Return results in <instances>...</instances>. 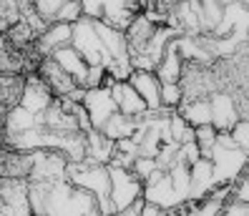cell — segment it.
Masks as SVG:
<instances>
[{
	"label": "cell",
	"mask_w": 249,
	"mask_h": 216,
	"mask_svg": "<svg viewBox=\"0 0 249 216\" xmlns=\"http://www.w3.org/2000/svg\"><path fill=\"white\" fill-rule=\"evenodd\" d=\"M96 206V196L73 186L68 179L55 181L48 189L46 214L48 216H83Z\"/></svg>",
	"instance_id": "1"
},
{
	"label": "cell",
	"mask_w": 249,
	"mask_h": 216,
	"mask_svg": "<svg viewBox=\"0 0 249 216\" xmlns=\"http://www.w3.org/2000/svg\"><path fill=\"white\" fill-rule=\"evenodd\" d=\"M66 179L78 186V189L89 191L98 201H108L111 191V179H108V166L104 164H89V161H78V164H68L66 166Z\"/></svg>",
	"instance_id": "2"
},
{
	"label": "cell",
	"mask_w": 249,
	"mask_h": 216,
	"mask_svg": "<svg viewBox=\"0 0 249 216\" xmlns=\"http://www.w3.org/2000/svg\"><path fill=\"white\" fill-rule=\"evenodd\" d=\"M71 46L81 53V58L89 66H108L111 55L106 53L104 43H101L96 25L89 18H78L76 23H71Z\"/></svg>",
	"instance_id": "3"
},
{
	"label": "cell",
	"mask_w": 249,
	"mask_h": 216,
	"mask_svg": "<svg viewBox=\"0 0 249 216\" xmlns=\"http://www.w3.org/2000/svg\"><path fill=\"white\" fill-rule=\"evenodd\" d=\"M108 179H111V191H108V199L113 204V214L116 211H124L128 209L131 204H136L141 199V191H143V181L136 179V174L131 168H124V166H116V164H108Z\"/></svg>",
	"instance_id": "4"
},
{
	"label": "cell",
	"mask_w": 249,
	"mask_h": 216,
	"mask_svg": "<svg viewBox=\"0 0 249 216\" xmlns=\"http://www.w3.org/2000/svg\"><path fill=\"white\" fill-rule=\"evenodd\" d=\"M209 161H212V168H214V186H219V183H234L237 179H242L244 168L249 164V153H244L242 149L214 146Z\"/></svg>",
	"instance_id": "5"
},
{
	"label": "cell",
	"mask_w": 249,
	"mask_h": 216,
	"mask_svg": "<svg viewBox=\"0 0 249 216\" xmlns=\"http://www.w3.org/2000/svg\"><path fill=\"white\" fill-rule=\"evenodd\" d=\"M66 166H68V158L61 151L38 149V151H33V168H31L28 181H38V183L53 186L55 181L66 179Z\"/></svg>",
	"instance_id": "6"
},
{
	"label": "cell",
	"mask_w": 249,
	"mask_h": 216,
	"mask_svg": "<svg viewBox=\"0 0 249 216\" xmlns=\"http://www.w3.org/2000/svg\"><path fill=\"white\" fill-rule=\"evenodd\" d=\"M141 199L146 201V204H154L159 209H177L181 201L177 196V191H174V183L169 179V171H161L156 168L154 174L143 181V191H141Z\"/></svg>",
	"instance_id": "7"
},
{
	"label": "cell",
	"mask_w": 249,
	"mask_h": 216,
	"mask_svg": "<svg viewBox=\"0 0 249 216\" xmlns=\"http://www.w3.org/2000/svg\"><path fill=\"white\" fill-rule=\"evenodd\" d=\"M81 106L86 108L91 118V126L93 128H101L119 108H116V100L111 96V88L108 85H96V88H86V96L81 100Z\"/></svg>",
	"instance_id": "8"
},
{
	"label": "cell",
	"mask_w": 249,
	"mask_h": 216,
	"mask_svg": "<svg viewBox=\"0 0 249 216\" xmlns=\"http://www.w3.org/2000/svg\"><path fill=\"white\" fill-rule=\"evenodd\" d=\"M209 108H212V126L216 131H231V126L242 118L237 100L227 91H214L209 96Z\"/></svg>",
	"instance_id": "9"
},
{
	"label": "cell",
	"mask_w": 249,
	"mask_h": 216,
	"mask_svg": "<svg viewBox=\"0 0 249 216\" xmlns=\"http://www.w3.org/2000/svg\"><path fill=\"white\" fill-rule=\"evenodd\" d=\"M53 91L48 88L46 83H43V78L36 73H25V85H23V96H20V103L23 108L33 111V113H43L51 103H53Z\"/></svg>",
	"instance_id": "10"
},
{
	"label": "cell",
	"mask_w": 249,
	"mask_h": 216,
	"mask_svg": "<svg viewBox=\"0 0 249 216\" xmlns=\"http://www.w3.org/2000/svg\"><path fill=\"white\" fill-rule=\"evenodd\" d=\"M36 73L43 78V83L48 85V88L53 91V96H68L73 88H76V81H73L66 70L58 66L51 55H46V58H40L38 61V68H36Z\"/></svg>",
	"instance_id": "11"
},
{
	"label": "cell",
	"mask_w": 249,
	"mask_h": 216,
	"mask_svg": "<svg viewBox=\"0 0 249 216\" xmlns=\"http://www.w3.org/2000/svg\"><path fill=\"white\" fill-rule=\"evenodd\" d=\"M126 83L134 88L149 111H159L161 108V98H159V91H161V81L156 78L154 70H131V76L126 78Z\"/></svg>",
	"instance_id": "12"
},
{
	"label": "cell",
	"mask_w": 249,
	"mask_h": 216,
	"mask_svg": "<svg viewBox=\"0 0 249 216\" xmlns=\"http://www.w3.org/2000/svg\"><path fill=\"white\" fill-rule=\"evenodd\" d=\"M33 168V151L0 149V176L5 179H28Z\"/></svg>",
	"instance_id": "13"
},
{
	"label": "cell",
	"mask_w": 249,
	"mask_h": 216,
	"mask_svg": "<svg viewBox=\"0 0 249 216\" xmlns=\"http://www.w3.org/2000/svg\"><path fill=\"white\" fill-rule=\"evenodd\" d=\"M63 46H71V23H51L46 31L36 38L33 50L40 58H46V55H51L53 50L63 48Z\"/></svg>",
	"instance_id": "14"
},
{
	"label": "cell",
	"mask_w": 249,
	"mask_h": 216,
	"mask_svg": "<svg viewBox=\"0 0 249 216\" xmlns=\"http://www.w3.org/2000/svg\"><path fill=\"white\" fill-rule=\"evenodd\" d=\"M108 88H111V96L116 100V108H119L121 113H126V116L139 118V116H143V113L149 111V108H146V103H143V98L134 88H131L126 81H113Z\"/></svg>",
	"instance_id": "15"
},
{
	"label": "cell",
	"mask_w": 249,
	"mask_h": 216,
	"mask_svg": "<svg viewBox=\"0 0 249 216\" xmlns=\"http://www.w3.org/2000/svg\"><path fill=\"white\" fill-rule=\"evenodd\" d=\"M96 25V33L104 43L106 53L111 55V61H128V43H126V33L119 31V28H113L104 20H93Z\"/></svg>",
	"instance_id": "16"
},
{
	"label": "cell",
	"mask_w": 249,
	"mask_h": 216,
	"mask_svg": "<svg viewBox=\"0 0 249 216\" xmlns=\"http://www.w3.org/2000/svg\"><path fill=\"white\" fill-rule=\"evenodd\" d=\"M113 149H116V141H111L104 131H98V128L86 131V158L83 161L108 166V161L113 158Z\"/></svg>",
	"instance_id": "17"
},
{
	"label": "cell",
	"mask_w": 249,
	"mask_h": 216,
	"mask_svg": "<svg viewBox=\"0 0 249 216\" xmlns=\"http://www.w3.org/2000/svg\"><path fill=\"white\" fill-rule=\"evenodd\" d=\"M192 168V191H189V201H201L207 199L209 191L214 189V168L209 158H199L196 164L189 166Z\"/></svg>",
	"instance_id": "18"
},
{
	"label": "cell",
	"mask_w": 249,
	"mask_h": 216,
	"mask_svg": "<svg viewBox=\"0 0 249 216\" xmlns=\"http://www.w3.org/2000/svg\"><path fill=\"white\" fill-rule=\"evenodd\" d=\"M31 128H46L43 126V113H33L23 106H13L5 111V128L3 133H23Z\"/></svg>",
	"instance_id": "19"
},
{
	"label": "cell",
	"mask_w": 249,
	"mask_h": 216,
	"mask_svg": "<svg viewBox=\"0 0 249 216\" xmlns=\"http://www.w3.org/2000/svg\"><path fill=\"white\" fill-rule=\"evenodd\" d=\"M156 31V23H151L149 18L143 16V10L136 13V18L128 23L126 28V43H128V55H134V53H141L143 46H146V40L151 38V33Z\"/></svg>",
	"instance_id": "20"
},
{
	"label": "cell",
	"mask_w": 249,
	"mask_h": 216,
	"mask_svg": "<svg viewBox=\"0 0 249 216\" xmlns=\"http://www.w3.org/2000/svg\"><path fill=\"white\" fill-rule=\"evenodd\" d=\"M51 58L61 66L66 73L76 81L78 85L83 83V78H86V70H89V63H86L83 58H81V53L73 48V46H63V48H58V50H53L51 53Z\"/></svg>",
	"instance_id": "21"
},
{
	"label": "cell",
	"mask_w": 249,
	"mask_h": 216,
	"mask_svg": "<svg viewBox=\"0 0 249 216\" xmlns=\"http://www.w3.org/2000/svg\"><path fill=\"white\" fill-rule=\"evenodd\" d=\"M156 78L161 81V83H179L181 81V73H184V58L179 55V50H177V46H174V40L169 43V48H166V53H164V58L159 61V66H156Z\"/></svg>",
	"instance_id": "22"
},
{
	"label": "cell",
	"mask_w": 249,
	"mask_h": 216,
	"mask_svg": "<svg viewBox=\"0 0 249 216\" xmlns=\"http://www.w3.org/2000/svg\"><path fill=\"white\" fill-rule=\"evenodd\" d=\"M224 201H219L214 196H207L201 201H184L177 209H169V216H222Z\"/></svg>",
	"instance_id": "23"
},
{
	"label": "cell",
	"mask_w": 249,
	"mask_h": 216,
	"mask_svg": "<svg viewBox=\"0 0 249 216\" xmlns=\"http://www.w3.org/2000/svg\"><path fill=\"white\" fill-rule=\"evenodd\" d=\"M184 121L192 126V128H199V126H209L212 123V108H209V96L207 98H192V100H181V106L177 108Z\"/></svg>",
	"instance_id": "24"
},
{
	"label": "cell",
	"mask_w": 249,
	"mask_h": 216,
	"mask_svg": "<svg viewBox=\"0 0 249 216\" xmlns=\"http://www.w3.org/2000/svg\"><path fill=\"white\" fill-rule=\"evenodd\" d=\"M25 76L23 73H0V108L8 111L20 103Z\"/></svg>",
	"instance_id": "25"
},
{
	"label": "cell",
	"mask_w": 249,
	"mask_h": 216,
	"mask_svg": "<svg viewBox=\"0 0 249 216\" xmlns=\"http://www.w3.org/2000/svg\"><path fill=\"white\" fill-rule=\"evenodd\" d=\"M98 131H104L111 141H121V138H131L136 131V118L134 116H126V113L116 111L113 116L98 128Z\"/></svg>",
	"instance_id": "26"
},
{
	"label": "cell",
	"mask_w": 249,
	"mask_h": 216,
	"mask_svg": "<svg viewBox=\"0 0 249 216\" xmlns=\"http://www.w3.org/2000/svg\"><path fill=\"white\" fill-rule=\"evenodd\" d=\"M169 179H171L174 191H177L181 204H184V201H189V191H192V168H189L186 164L174 161V166L169 168Z\"/></svg>",
	"instance_id": "27"
},
{
	"label": "cell",
	"mask_w": 249,
	"mask_h": 216,
	"mask_svg": "<svg viewBox=\"0 0 249 216\" xmlns=\"http://www.w3.org/2000/svg\"><path fill=\"white\" fill-rule=\"evenodd\" d=\"M201 3V28L204 33H212L224 16V5L219 0H199Z\"/></svg>",
	"instance_id": "28"
},
{
	"label": "cell",
	"mask_w": 249,
	"mask_h": 216,
	"mask_svg": "<svg viewBox=\"0 0 249 216\" xmlns=\"http://www.w3.org/2000/svg\"><path fill=\"white\" fill-rule=\"evenodd\" d=\"M194 141H196V146H199L201 156L209 158L212 151H214V146H216V128H214L212 123H209V126L194 128Z\"/></svg>",
	"instance_id": "29"
},
{
	"label": "cell",
	"mask_w": 249,
	"mask_h": 216,
	"mask_svg": "<svg viewBox=\"0 0 249 216\" xmlns=\"http://www.w3.org/2000/svg\"><path fill=\"white\" fill-rule=\"evenodd\" d=\"M159 98H161V108H179L181 100H184V91H181V83H161V91H159Z\"/></svg>",
	"instance_id": "30"
},
{
	"label": "cell",
	"mask_w": 249,
	"mask_h": 216,
	"mask_svg": "<svg viewBox=\"0 0 249 216\" xmlns=\"http://www.w3.org/2000/svg\"><path fill=\"white\" fill-rule=\"evenodd\" d=\"M78 18H83L81 0H66V3H63L61 8H58L55 20H53V23H76Z\"/></svg>",
	"instance_id": "31"
},
{
	"label": "cell",
	"mask_w": 249,
	"mask_h": 216,
	"mask_svg": "<svg viewBox=\"0 0 249 216\" xmlns=\"http://www.w3.org/2000/svg\"><path fill=\"white\" fill-rule=\"evenodd\" d=\"M231 138L237 143V149H242L244 153H249V121L247 118H239L237 123L231 126Z\"/></svg>",
	"instance_id": "32"
},
{
	"label": "cell",
	"mask_w": 249,
	"mask_h": 216,
	"mask_svg": "<svg viewBox=\"0 0 249 216\" xmlns=\"http://www.w3.org/2000/svg\"><path fill=\"white\" fill-rule=\"evenodd\" d=\"M156 168H159L156 166V158H146V156H136V161L131 164V171H134L136 179H141V181L149 179Z\"/></svg>",
	"instance_id": "33"
},
{
	"label": "cell",
	"mask_w": 249,
	"mask_h": 216,
	"mask_svg": "<svg viewBox=\"0 0 249 216\" xmlns=\"http://www.w3.org/2000/svg\"><path fill=\"white\" fill-rule=\"evenodd\" d=\"M131 70H134L131 68V61H111L106 66V76L113 81H126L131 76Z\"/></svg>",
	"instance_id": "34"
},
{
	"label": "cell",
	"mask_w": 249,
	"mask_h": 216,
	"mask_svg": "<svg viewBox=\"0 0 249 216\" xmlns=\"http://www.w3.org/2000/svg\"><path fill=\"white\" fill-rule=\"evenodd\" d=\"M104 81H106V68L104 66H89L81 85L83 88H96V85H104Z\"/></svg>",
	"instance_id": "35"
},
{
	"label": "cell",
	"mask_w": 249,
	"mask_h": 216,
	"mask_svg": "<svg viewBox=\"0 0 249 216\" xmlns=\"http://www.w3.org/2000/svg\"><path fill=\"white\" fill-rule=\"evenodd\" d=\"M83 18L89 20H101L104 18V0H81Z\"/></svg>",
	"instance_id": "36"
},
{
	"label": "cell",
	"mask_w": 249,
	"mask_h": 216,
	"mask_svg": "<svg viewBox=\"0 0 249 216\" xmlns=\"http://www.w3.org/2000/svg\"><path fill=\"white\" fill-rule=\"evenodd\" d=\"M229 201H237V204H249V179H237L231 186V199Z\"/></svg>",
	"instance_id": "37"
},
{
	"label": "cell",
	"mask_w": 249,
	"mask_h": 216,
	"mask_svg": "<svg viewBox=\"0 0 249 216\" xmlns=\"http://www.w3.org/2000/svg\"><path fill=\"white\" fill-rule=\"evenodd\" d=\"M139 216H169V214H166L164 209H159V206H154V204H146V201H143V206H141Z\"/></svg>",
	"instance_id": "38"
},
{
	"label": "cell",
	"mask_w": 249,
	"mask_h": 216,
	"mask_svg": "<svg viewBox=\"0 0 249 216\" xmlns=\"http://www.w3.org/2000/svg\"><path fill=\"white\" fill-rule=\"evenodd\" d=\"M3 128H5V111L0 108V136H3Z\"/></svg>",
	"instance_id": "39"
},
{
	"label": "cell",
	"mask_w": 249,
	"mask_h": 216,
	"mask_svg": "<svg viewBox=\"0 0 249 216\" xmlns=\"http://www.w3.org/2000/svg\"><path fill=\"white\" fill-rule=\"evenodd\" d=\"M83 216H104V214H101V211H98V206H93L91 211H86Z\"/></svg>",
	"instance_id": "40"
},
{
	"label": "cell",
	"mask_w": 249,
	"mask_h": 216,
	"mask_svg": "<svg viewBox=\"0 0 249 216\" xmlns=\"http://www.w3.org/2000/svg\"><path fill=\"white\" fill-rule=\"evenodd\" d=\"M244 179H249V164H247V168H244V174H242Z\"/></svg>",
	"instance_id": "41"
}]
</instances>
